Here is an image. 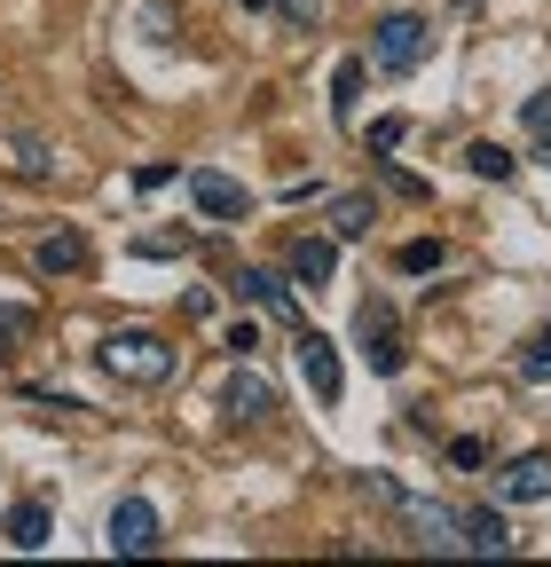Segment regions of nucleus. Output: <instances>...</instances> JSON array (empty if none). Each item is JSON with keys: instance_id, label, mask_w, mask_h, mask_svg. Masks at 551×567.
<instances>
[{"instance_id": "obj_9", "label": "nucleus", "mask_w": 551, "mask_h": 567, "mask_svg": "<svg viewBox=\"0 0 551 567\" xmlns=\"http://www.w3.org/2000/svg\"><path fill=\"white\" fill-rule=\"evenodd\" d=\"M457 536H465V551L472 559H505L520 536H512V520L497 513V505H472V513H457Z\"/></svg>"}, {"instance_id": "obj_19", "label": "nucleus", "mask_w": 551, "mask_h": 567, "mask_svg": "<svg viewBox=\"0 0 551 567\" xmlns=\"http://www.w3.org/2000/svg\"><path fill=\"white\" fill-rule=\"evenodd\" d=\"M520 126L536 134V151H528V158L551 166V95H528V103H520Z\"/></svg>"}, {"instance_id": "obj_25", "label": "nucleus", "mask_w": 551, "mask_h": 567, "mask_svg": "<svg viewBox=\"0 0 551 567\" xmlns=\"http://www.w3.org/2000/svg\"><path fill=\"white\" fill-rule=\"evenodd\" d=\"M449 465H457V473H480V465H489V450H480L472 434H457V442H449Z\"/></svg>"}, {"instance_id": "obj_13", "label": "nucleus", "mask_w": 551, "mask_h": 567, "mask_svg": "<svg viewBox=\"0 0 551 567\" xmlns=\"http://www.w3.org/2000/svg\"><path fill=\"white\" fill-rule=\"evenodd\" d=\"M87 260H95V252H87L80 229H48V237L32 245V268H40V276H87Z\"/></svg>"}, {"instance_id": "obj_2", "label": "nucleus", "mask_w": 551, "mask_h": 567, "mask_svg": "<svg viewBox=\"0 0 551 567\" xmlns=\"http://www.w3.org/2000/svg\"><path fill=\"white\" fill-rule=\"evenodd\" d=\"M426 55H434V24H426V17L394 9V17H378V24H371V63H378V71H394V80H409V71H418Z\"/></svg>"}, {"instance_id": "obj_8", "label": "nucleus", "mask_w": 551, "mask_h": 567, "mask_svg": "<svg viewBox=\"0 0 551 567\" xmlns=\"http://www.w3.org/2000/svg\"><path fill=\"white\" fill-rule=\"evenodd\" d=\"M221 410H229L237 425H268V417H276V386H268L252 363H237L229 386H221Z\"/></svg>"}, {"instance_id": "obj_15", "label": "nucleus", "mask_w": 551, "mask_h": 567, "mask_svg": "<svg viewBox=\"0 0 551 567\" xmlns=\"http://www.w3.org/2000/svg\"><path fill=\"white\" fill-rule=\"evenodd\" d=\"M371 221H378V197H363V189H347V197H331V237H339V245H355V237H371Z\"/></svg>"}, {"instance_id": "obj_12", "label": "nucleus", "mask_w": 551, "mask_h": 567, "mask_svg": "<svg viewBox=\"0 0 551 567\" xmlns=\"http://www.w3.org/2000/svg\"><path fill=\"white\" fill-rule=\"evenodd\" d=\"M409 528H418V544L426 551H465V536H457V513L449 505H426V496H402V505H394Z\"/></svg>"}, {"instance_id": "obj_17", "label": "nucleus", "mask_w": 551, "mask_h": 567, "mask_svg": "<svg viewBox=\"0 0 551 567\" xmlns=\"http://www.w3.org/2000/svg\"><path fill=\"white\" fill-rule=\"evenodd\" d=\"M355 111H363V55H347V63L331 71V118L355 126Z\"/></svg>"}, {"instance_id": "obj_26", "label": "nucleus", "mask_w": 551, "mask_h": 567, "mask_svg": "<svg viewBox=\"0 0 551 567\" xmlns=\"http://www.w3.org/2000/svg\"><path fill=\"white\" fill-rule=\"evenodd\" d=\"M402 134H409V118H378V126H371V151H378V158L402 151Z\"/></svg>"}, {"instance_id": "obj_6", "label": "nucleus", "mask_w": 551, "mask_h": 567, "mask_svg": "<svg viewBox=\"0 0 551 567\" xmlns=\"http://www.w3.org/2000/svg\"><path fill=\"white\" fill-rule=\"evenodd\" d=\"M189 205L205 213V221H245V213H252V189L229 182V174H214V166H189Z\"/></svg>"}, {"instance_id": "obj_11", "label": "nucleus", "mask_w": 551, "mask_h": 567, "mask_svg": "<svg viewBox=\"0 0 551 567\" xmlns=\"http://www.w3.org/2000/svg\"><path fill=\"white\" fill-rule=\"evenodd\" d=\"M284 276H292V284H308V292H323V284L339 276V237H292Z\"/></svg>"}, {"instance_id": "obj_16", "label": "nucleus", "mask_w": 551, "mask_h": 567, "mask_svg": "<svg viewBox=\"0 0 551 567\" xmlns=\"http://www.w3.org/2000/svg\"><path fill=\"white\" fill-rule=\"evenodd\" d=\"M465 174L472 182H512L520 174V151H505V142H465Z\"/></svg>"}, {"instance_id": "obj_24", "label": "nucleus", "mask_w": 551, "mask_h": 567, "mask_svg": "<svg viewBox=\"0 0 551 567\" xmlns=\"http://www.w3.org/2000/svg\"><path fill=\"white\" fill-rule=\"evenodd\" d=\"M221 347H229V354H237V363H252V347H260V323H252V316H237V323H229V339H221Z\"/></svg>"}, {"instance_id": "obj_5", "label": "nucleus", "mask_w": 551, "mask_h": 567, "mask_svg": "<svg viewBox=\"0 0 551 567\" xmlns=\"http://www.w3.org/2000/svg\"><path fill=\"white\" fill-rule=\"evenodd\" d=\"M292 354H300V371H308V386H315V402H323V410H331L339 394H347V371H339V347H331L315 323H300Z\"/></svg>"}, {"instance_id": "obj_18", "label": "nucleus", "mask_w": 551, "mask_h": 567, "mask_svg": "<svg viewBox=\"0 0 551 567\" xmlns=\"http://www.w3.org/2000/svg\"><path fill=\"white\" fill-rule=\"evenodd\" d=\"M394 268H402V276H434V268H449V245H441V237H409V245L394 252Z\"/></svg>"}, {"instance_id": "obj_1", "label": "nucleus", "mask_w": 551, "mask_h": 567, "mask_svg": "<svg viewBox=\"0 0 551 567\" xmlns=\"http://www.w3.org/2000/svg\"><path fill=\"white\" fill-rule=\"evenodd\" d=\"M95 363H103V379H118V386H166L174 379V347L158 339V331H111L103 347H95Z\"/></svg>"}, {"instance_id": "obj_14", "label": "nucleus", "mask_w": 551, "mask_h": 567, "mask_svg": "<svg viewBox=\"0 0 551 567\" xmlns=\"http://www.w3.org/2000/svg\"><path fill=\"white\" fill-rule=\"evenodd\" d=\"M48 536H55V505L48 496H24V505L9 513V544L17 551H48Z\"/></svg>"}, {"instance_id": "obj_4", "label": "nucleus", "mask_w": 551, "mask_h": 567, "mask_svg": "<svg viewBox=\"0 0 551 567\" xmlns=\"http://www.w3.org/2000/svg\"><path fill=\"white\" fill-rule=\"evenodd\" d=\"M355 347H363V363H371L378 379H394V371L409 363L402 323H394V308H386V300H363V308H355Z\"/></svg>"}, {"instance_id": "obj_20", "label": "nucleus", "mask_w": 551, "mask_h": 567, "mask_svg": "<svg viewBox=\"0 0 551 567\" xmlns=\"http://www.w3.org/2000/svg\"><path fill=\"white\" fill-rule=\"evenodd\" d=\"M512 371H520L528 386H551V323H543V331L520 347V363H512Z\"/></svg>"}, {"instance_id": "obj_21", "label": "nucleus", "mask_w": 551, "mask_h": 567, "mask_svg": "<svg viewBox=\"0 0 551 567\" xmlns=\"http://www.w3.org/2000/svg\"><path fill=\"white\" fill-rule=\"evenodd\" d=\"M48 166H55L48 142H40V134H17V174H24V182H48Z\"/></svg>"}, {"instance_id": "obj_28", "label": "nucleus", "mask_w": 551, "mask_h": 567, "mask_svg": "<svg viewBox=\"0 0 551 567\" xmlns=\"http://www.w3.org/2000/svg\"><path fill=\"white\" fill-rule=\"evenodd\" d=\"M32 331V308H0V339H24Z\"/></svg>"}, {"instance_id": "obj_10", "label": "nucleus", "mask_w": 551, "mask_h": 567, "mask_svg": "<svg viewBox=\"0 0 551 567\" xmlns=\"http://www.w3.org/2000/svg\"><path fill=\"white\" fill-rule=\"evenodd\" d=\"M497 496H505V505H543V496H551V450L512 457V465L497 473Z\"/></svg>"}, {"instance_id": "obj_27", "label": "nucleus", "mask_w": 551, "mask_h": 567, "mask_svg": "<svg viewBox=\"0 0 551 567\" xmlns=\"http://www.w3.org/2000/svg\"><path fill=\"white\" fill-rule=\"evenodd\" d=\"M378 174H386V189H402V197H426V182H418V174H402V166H386V158H378Z\"/></svg>"}, {"instance_id": "obj_23", "label": "nucleus", "mask_w": 551, "mask_h": 567, "mask_svg": "<svg viewBox=\"0 0 551 567\" xmlns=\"http://www.w3.org/2000/svg\"><path fill=\"white\" fill-rule=\"evenodd\" d=\"M276 17H284L292 32H315L323 24V0H276Z\"/></svg>"}, {"instance_id": "obj_3", "label": "nucleus", "mask_w": 551, "mask_h": 567, "mask_svg": "<svg viewBox=\"0 0 551 567\" xmlns=\"http://www.w3.org/2000/svg\"><path fill=\"white\" fill-rule=\"evenodd\" d=\"M158 544H166L158 505H150V496H118L111 520H103V551H111V559H150Z\"/></svg>"}, {"instance_id": "obj_22", "label": "nucleus", "mask_w": 551, "mask_h": 567, "mask_svg": "<svg viewBox=\"0 0 551 567\" xmlns=\"http://www.w3.org/2000/svg\"><path fill=\"white\" fill-rule=\"evenodd\" d=\"M134 252H143V260H174V252H197V237H189V229H166V237H134Z\"/></svg>"}, {"instance_id": "obj_29", "label": "nucleus", "mask_w": 551, "mask_h": 567, "mask_svg": "<svg viewBox=\"0 0 551 567\" xmlns=\"http://www.w3.org/2000/svg\"><path fill=\"white\" fill-rule=\"evenodd\" d=\"M245 9H276V0H245Z\"/></svg>"}, {"instance_id": "obj_7", "label": "nucleus", "mask_w": 551, "mask_h": 567, "mask_svg": "<svg viewBox=\"0 0 551 567\" xmlns=\"http://www.w3.org/2000/svg\"><path fill=\"white\" fill-rule=\"evenodd\" d=\"M229 292H237V308H268V316L300 323V308H292V276H276V268H237Z\"/></svg>"}]
</instances>
